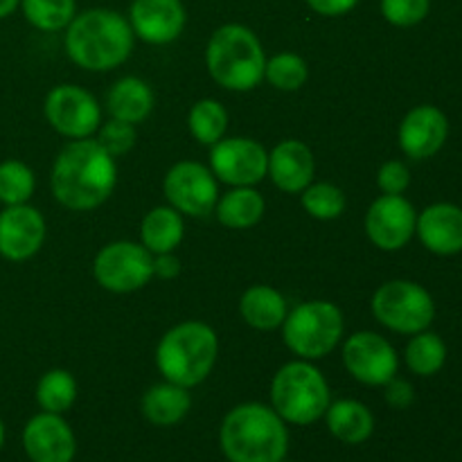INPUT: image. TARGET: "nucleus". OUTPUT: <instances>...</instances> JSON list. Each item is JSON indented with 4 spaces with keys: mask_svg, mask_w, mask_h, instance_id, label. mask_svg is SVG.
<instances>
[{
    "mask_svg": "<svg viewBox=\"0 0 462 462\" xmlns=\"http://www.w3.org/2000/svg\"><path fill=\"white\" fill-rule=\"evenodd\" d=\"M117 185L116 158L93 138L72 140L52 165L50 188L54 199L72 212L102 206Z\"/></svg>",
    "mask_w": 462,
    "mask_h": 462,
    "instance_id": "nucleus-1",
    "label": "nucleus"
},
{
    "mask_svg": "<svg viewBox=\"0 0 462 462\" xmlns=\"http://www.w3.org/2000/svg\"><path fill=\"white\" fill-rule=\"evenodd\" d=\"M135 34L129 18L116 9H86L66 27V54L75 66L90 72L120 68L134 52Z\"/></svg>",
    "mask_w": 462,
    "mask_h": 462,
    "instance_id": "nucleus-2",
    "label": "nucleus"
},
{
    "mask_svg": "<svg viewBox=\"0 0 462 462\" xmlns=\"http://www.w3.org/2000/svg\"><path fill=\"white\" fill-rule=\"evenodd\" d=\"M219 445L228 462H280L289 451L287 422L273 406L246 402L224 418Z\"/></svg>",
    "mask_w": 462,
    "mask_h": 462,
    "instance_id": "nucleus-3",
    "label": "nucleus"
},
{
    "mask_svg": "<svg viewBox=\"0 0 462 462\" xmlns=\"http://www.w3.org/2000/svg\"><path fill=\"white\" fill-rule=\"evenodd\" d=\"M206 66L221 88L248 93L264 81L266 52L251 27L226 23L208 41Z\"/></svg>",
    "mask_w": 462,
    "mask_h": 462,
    "instance_id": "nucleus-4",
    "label": "nucleus"
},
{
    "mask_svg": "<svg viewBox=\"0 0 462 462\" xmlns=\"http://www.w3.org/2000/svg\"><path fill=\"white\" fill-rule=\"evenodd\" d=\"M219 356L217 332L203 320L174 325L156 347V365L165 382L194 388L206 382Z\"/></svg>",
    "mask_w": 462,
    "mask_h": 462,
    "instance_id": "nucleus-5",
    "label": "nucleus"
},
{
    "mask_svg": "<svg viewBox=\"0 0 462 462\" xmlns=\"http://www.w3.org/2000/svg\"><path fill=\"white\" fill-rule=\"evenodd\" d=\"M332 404L329 383L311 361H289L271 382V406L287 424L310 427Z\"/></svg>",
    "mask_w": 462,
    "mask_h": 462,
    "instance_id": "nucleus-6",
    "label": "nucleus"
},
{
    "mask_svg": "<svg viewBox=\"0 0 462 462\" xmlns=\"http://www.w3.org/2000/svg\"><path fill=\"white\" fill-rule=\"evenodd\" d=\"M343 311L329 300H307L287 314L282 341L305 361L332 355L343 338Z\"/></svg>",
    "mask_w": 462,
    "mask_h": 462,
    "instance_id": "nucleus-7",
    "label": "nucleus"
},
{
    "mask_svg": "<svg viewBox=\"0 0 462 462\" xmlns=\"http://www.w3.org/2000/svg\"><path fill=\"white\" fill-rule=\"evenodd\" d=\"M373 316L397 334L424 332L436 319V302L431 293L411 280H391L374 291L370 302Z\"/></svg>",
    "mask_w": 462,
    "mask_h": 462,
    "instance_id": "nucleus-8",
    "label": "nucleus"
},
{
    "mask_svg": "<svg viewBox=\"0 0 462 462\" xmlns=\"http://www.w3.org/2000/svg\"><path fill=\"white\" fill-rule=\"evenodd\" d=\"M95 282L111 293H134L153 278V255L138 242H111L95 255Z\"/></svg>",
    "mask_w": 462,
    "mask_h": 462,
    "instance_id": "nucleus-9",
    "label": "nucleus"
},
{
    "mask_svg": "<svg viewBox=\"0 0 462 462\" xmlns=\"http://www.w3.org/2000/svg\"><path fill=\"white\" fill-rule=\"evenodd\" d=\"M48 125L70 140H84L97 134L102 125V106L86 88L59 84L48 93L43 104Z\"/></svg>",
    "mask_w": 462,
    "mask_h": 462,
    "instance_id": "nucleus-10",
    "label": "nucleus"
},
{
    "mask_svg": "<svg viewBox=\"0 0 462 462\" xmlns=\"http://www.w3.org/2000/svg\"><path fill=\"white\" fill-rule=\"evenodd\" d=\"M210 170L230 188H255L269 170V152L253 138H221L210 147Z\"/></svg>",
    "mask_w": 462,
    "mask_h": 462,
    "instance_id": "nucleus-11",
    "label": "nucleus"
},
{
    "mask_svg": "<svg viewBox=\"0 0 462 462\" xmlns=\"http://www.w3.org/2000/svg\"><path fill=\"white\" fill-rule=\"evenodd\" d=\"M162 192L170 206L188 217H208L219 201V188L210 167L180 161L165 174Z\"/></svg>",
    "mask_w": 462,
    "mask_h": 462,
    "instance_id": "nucleus-12",
    "label": "nucleus"
},
{
    "mask_svg": "<svg viewBox=\"0 0 462 462\" xmlns=\"http://www.w3.org/2000/svg\"><path fill=\"white\" fill-rule=\"evenodd\" d=\"M343 365L364 386H386L400 370L393 343L374 332H356L343 343Z\"/></svg>",
    "mask_w": 462,
    "mask_h": 462,
    "instance_id": "nucleus-13",
    "label": "nucleus"
},
{
    "mask_svg": "<svg viewBox=\"0 0 462 462\" xmlns=\"http://www.w3.org/2000/svg\"><path fill=\"white\" fill-rule=\"evenodd\" d=\"M418 212L404 194H382L365 212V235L382 251L393 253L413 239Z\"/></svg>",
    "mask_w": 462,
    "mask_h": 462,
    "instance_id": "nucleus-14",
    "label": "nucleus"
},
{
    "mask_svg": "<svg viewBox=\"0 0 462 462\" xmlns=\"http://www.w3.org/2000/svg\"><path fill=\"white\" fill-rule=\"evenodd\" d=\"M188 23L183 0H134L129 7V25L140 41L149 45H167L179 39Z\"/></svg>",
    "mask_w": 462,
    "mask_h": 462,
    "instance_id": "nucleus-15",
    "label": "nucleus"
},
{
    "mask_svg": "<svg viewBox=\"0 0 462 462\" xmlns=\"http://www.w3.org/2000/svg\"><path fill=\"white\" fill-rule=\"evenodd\" d=\"M45 242V219L30 203L5 206L0 212V255L9 262H25Z\"/></svg>",
    "mask_w": 462,
    "mask_h": 462,
    "instance_id": "nucleus-16",
    "label": "nucleus"
},
{
    "mask_svg": "<svg viewBox=\"0 0 462 462\" xmlns=\"http://www.w3.org/2000/svg\"><path fill=\"white\" fill-rule=\"evenodd\" d=\"M23 449L32 462H72L77 440L61 415L43 411L23 429Z\"/></svg>",
    "mask_w": 462,
    "mask_h": 462,
    "instance_id": "nucleus-17",
    "label": "nucleus"
},
{
    "mask_svg": "<svg viewBox=\"0 0 462 462\" xmlns=\"http://www.w3.org/2000/svg\"><path fill=\"white\" fill-rule=\"evenodd\" d=\"M400 147L413 161L433 158L449 138V120L445 113L431 104L411 108L400 125Z\"/></svg>",
    "mask_w": 462,
    "mask_h": 462,
    "instance_id": "nucleus-18",
    "label": "nucleus"
},
{
    "mask_svg": "<svg viewBox=\"0 0 462 462\" xmlns=\"http://www.w3.org/2000/svg\"><path fill=\"white\" fill-rule=\"evenodd\" d=\"M415 235L429 253L451 257L462 253V208L454 203H433L418 215Z\"/></svg>",
    "mask_w": 462,
    "mask_h": 462,
    "instance_id": "nucleus-19",
    "label": "nucleus"
},
{
    "mask_svg": "<svg viewBox=\"0 0 462 462\" xmlns=\"http://www.w3.org/2000/svg\"><path fill=\"white\" fill-rule=\"evenodd\" d=\"M316 161L311 149L302 140L289 138L269 152L266 176L284 194H300L314 180Z\"/></svg>",
    "mask_w": 462,
    "mask_h": 462,
    "instance_id": "nucleus-20",
    "label": "nucleus"
},
{
    "mask_svg": "<svg viewBox=\"0 0 462 462\" xmlns=\"http://www.w3.org/2000/svg\"><path fill=\"white\" fill-rule=\"evenodd\" d=\"M239 314L248 328L271 332V329L282 328L289 307L278 289L269 284H253L239 298Z\"/></svg>",
    "mask_w": 462,
    "mask_h": 462,
    "instance_id": "nucleus-21",
    "label": "nucleus"
},
{
    "mask_svg": "<svg viewBox=\"0 0 462 462\" xmlns=\"http://www.w3.org/2000/svg\"><path fill=\"white\" fill-rule=\"evenodd\" d=\"M153 90L140 77H122L111 86L106 95V111L113 120L140 125L153 111Z\"/></svg>",
    "mask_w": 462,
    "mask_h": 462,
    "instance_id": "nucleus-22",
    "label": "nucleus"
},
{
    "mask_svg": "<svg viewBox=\"0 0 462 462\" xmlns=\"http://www.w3.org/2000/svg\"><path fill=\"white\" fill-rule=\"evenodd\" d=\"M189 409H192L189 388L171 382L153 383L143 395V402H140V411H143L144 420L152 422L153 427H174V424L183 422Z\"/></svg>",
    "mask_w": 462,
    "mask_h": 462,
    "instance_id": "nucleus-23",
    "label": "nucleus"
},
{
    "mask_svg": "<svg viewBox=\"0 0 462 462\" xmlns=\"http://www.w3.org/2000/svg\"><path fill=\"white\" fill-rule=\"evenodd\" d=\"M329 433L346 445H364L374 433V415L356 400L332 402L325 411Z\"/></svg>",
    "mask_w": 462,
    "mask_h": 462,
    "instance_id": "nucleus-24",
    "label": "nucleus"
},
{
    "mask_svg": "<svg viewBox=\"0 0 462 462\" xmlns=\"http://www.w3.org/2000/svg\"><path fill=\"white\" fill-rule=\"evenodd\" d=\"M185 235L183 215L171 206H158L144 215L140 224V244L152 255L174 253L180 246Z\"/></svg>",
    "mask_w": 462,
    "mask_h": 462,
    "instance_id": "nucleus-25",
    "label": "nucleus"
},
{
    "mask_svg": "<svg viewBox=\"0 0 462 462\" xmlns=\"http://www.w3.org/2000/svg\"><path fill=\"white\" fill-rule=\"evenodd\" d=\"M266 201L255 188H233L219 197L215 215L221 226L230 230H248L262 221Z\"/></svg>",
    "mask_w": 462,
    "mask_h": 462,
    "instance_id": "nucleus-26",
    "label": "nucleus"
},
{
    "mask_svg": "<svg viewBox=\"0 0 462 462\" xmlns=\"http://www.w3.org/2000/svg\"><path fill=\"white\" fill-rule=\"evenodd\" d=\"M406 365L413 374L418 377H433L440 373L447 364V346L436 332H424L413 334L404 352Z\"/></svg>",
    "mask_w": 462,
    "mask_h": 462,
    "instance_id": "nucleus-27",
    "label": "nucleus"
},
{
    "mask_svg": "<svg viewBox=\"0 0 462 462\" xmlns=\"http://www.w3.org/2000/svg\"><path fill=\"white\" fill-rule=\"evenodd\" d=\"M188 126L189 134L194 135V140L212 147V144L219 143L221 138H226V131H228V111H226L224 104L217 102V99L212 97L199 99V102L189 108Z\"/></svg>",
    "mask_w": 462,
    "mask_h": 462,
    "instance_id": "nucleus-28",
    "label": "nucleus"
},
{
    "mask_svg": "<svg viewBox=\"0 0 462 462\" xmlns=\"http://www.w3.org/2000/svg\"><path fill=\"white\" fill-rule=\"evenodd\" d=\"M77 400V382L68 370H48L36 383V402L45 413L63 415Z\"/></svg>",
    "mask_w": 462,
    "mask_h": 462,
    "instance_id": "nucleus-29",
    "label": "nucleus"
},
{
    "mask_svg": "<svg viewBox=\"0 0 462 462\" xmlns=\"http://www.w3.org/2000/svg\"><path fill=\"white\" fill-rule=\"evenodd\" d=\"M25 21L41 32H61L77 16V0H21Z\"/></svg>",
    "mask_w": 462,
    "mask_h": 462,
    "instance_id": "nucleus-30",
    "label": "nucleus"
},
{
    "mask_svg": "<svg viewBox=\"0 0 462 462\" xmlns=\"http://www.w3.org/2000/svg\"><path fill=\"white\" fill-rule=\"evenodd\" d=\"M307 77H310V68H307V61L300 54L280 52L275 57L266 59L264 79L275 90L291 93V90L302 88L307 84Z\"/></svg>",
    "mask_w": 462,
    "mask_h": 462,
    "instance_id": "nucleus-31",
    "label": "nucleus"
},
{
    "mask_svg": "<svg viewBox=\"0 0 462 462\" xmlns=\"http://www.w3.org/2000/svg\"><path fill=\"white\" fill-rule=\"evenodd\" d=\"M36 188L34 171L21 161L0 162V203L3 206H23L32 199Z\"/></svg>",
    "mask_w": 462,
    "mask_h": 462,
    "instance_id": "nucleus-32",
    "label": "nucleus"
},
{
    "mask_svg": "<svg viewBox=\"0 0 462 462\" xmlns=\"http://www.w3.org/2000/svg\"><path fill=\"white\" fill-rule=\"evenodd\" d=\"M302 208L319 221H332L346 212V194L332 183H310L300 192Z\"/></svg>",
    "mask_w": 462,
    "mask_h": 462,
    "instance_id": "nucleus-33",
    "label": "nucleus"
},
{
    "mask_svg": "<svg viewBox=\"0 0 462 462\" xmlns=\"http://www.w3.org/2000/svg\"><path fill=\"white\" fill-rule=\"evenodd\" d=\"M97 140L113 158H120L125 153H129L131 149L135 147V140H138V134H135V125H129V122L122 120H108L104 125H99L97 129Z\"/></svg>",
    "mask_w": 462,
    "mask_h": 462,
    "instance_id": "nucleus-34",
    "label": "nucleus"
},
{
    "mask_svg": "<svg viewBox=\"0 0 462 462\" xmlns=\"http://www.w3.org/2000/svg\"><path fill=\"white\" fill-rule=\"evenodd\" d=\"M431 12V0H382V16L395 27L420 25Z\"/></svg>",
    "mask_w": 462,
    "mask_h": 462,
    "instance_id": "nucleus-35",
    "label": "nucleus"
},
{
    "mask_svg": "<svg viewBox=\"0 0 462 462\" xmlns=\"http://www.w3.org/2000/svg\"><path fill=\"white\" fill-rule=\"evenodd\" d=\"M377 185L383 194H404L411 185V171L402 161H388L379 167Z\"/></svg>",
    "mask_w": 462,
    "mask_h": 462,
    "instance_id": "nucleus-36",
    "label": "nucleus"
},
{
    "mask_svg": "<svg viewBox=\"0 0 462 462\" xmlns=\"http://www.w3.org/2000/svg\"><path fill=\"white\" fill-rule=\"evenodd\" d=\"M383 397H386V404L393 406V409H409L415 400V388L411 386L406 379L393 377L391 382L383 386Z\"/></svg>",
    "mask_w": 462,
    "mask_h": 462,
    "instance_id": "nucleus-37",
    "label": "nucleus"
},
{
    "mask_svg": "<svg viewBox=\"0 0 462 462\" xmlns=\"http://www.w3.org/2000/svg\"><path fill=\"white\" fill-rule=\"evenodd\" d=\"M305 3L310 5L311 12L320 14V16L337 18L350 14L359 5V0H305Z\"/></svg>",
    "mask_w": 462,
    "mask_h": 462,
    "instance_id": "nucleus-38",
    "label": "nucleus"
},
{
    "mask_svg": "<svg viewBox=\"0 0 462 462\" xmlns=\"http://www.w3.org/2000/svg\"><path fill=\"white\" fill-rule=\"evenodd\" d=\"M180 273V262L174 253H161L153 255V275L161 280H174Z\"/></svg>",
    "mask_w": 462,
    "mask_h": 462,
    "instance_id": "nucleus-39",
    "label": "nucleus"
},
{
    "mask_svg": "<svg viewBox=\"0 0 462 462\" xmlns=\"http://www.w3.org/2000/svg\"><path fill=\"white\" fill-rule=\"evenodd\" d=\"M18 7H21V0H0V21L12 16Z\"/></svg>",
    "mask_w": 462,
    "mask_h": 462,
    "instance_id": "nucleus-40",
    "label": "nucleus"
},
{
    "mask_svg": "<svg viewBox=\"0 0 462 462\" xmlns=\"http://www.w3.org/2000/svg\"><path fill=\"white\" fill-rule=\"evenodd\" d=\"M5 445V424H3V418H0V449H3Z\"/></svg>",
    "mask_w": 462,
    "mask_h": 462,
    "instance_id": "nucleus-41",
    "label": "nucleus"
},
{
    "mask_svg": "<svg viewBox=\"0 0 462 462\" xmlns=\"http://www.w3.org/2000/svg\"><path fill=\"white\" fill-rule=\"evenodd\" d=\"M280 462H289V460H280Z\"/></svg>",
    "mask_w": 462,
    "mask_h": 462,
    "instance_id": "nucleus-42",
    "label": "nucleus"
}]
</instances>
